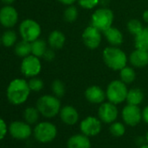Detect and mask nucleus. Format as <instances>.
<instances>
[{
  "label": "nucleus",
  "mask_w": 148,
  "mask_h": 148,
  "mask_svg": "<svg viewBox=\"0 0 148 148\" xmlns=\"http://www.w3.org/2000/svg\"><path fill=\"white\" fill-rule=\"evenodd\" d=\"M31 92L29 84L25 79H17L12 80L7 88L8 100L16 106L25 103Z\"/></svg>",
  "instance_id": "obj_1"
},
{
  "label": "nucleus",
  "mask_w": 148,
  "mask_h": 148,
  "mask_svg": "<svg viewBox=\"0 0 148 148\" xmlns=\"http://www.w3.org/2000/svg\"><path fill=\"white\" fill-rule=\"evenodd\" d=\"M102 58L105 64L113 71H120L126 65L128 61L126 54L119 46L110 45L105 48L102 52Z\"/></svg>",
  "instance_id": "obj_2"
},
{
  "label": "nucleus",
  "mask_w": 148,
  "mask_h": 148,
  "mask_svg": "<svg viewBox=\"0 0 148 148\" xmlns=\"http://www.w3.org/2000/svg\"><path fill=\"white\" fill-rule=\"evenodd\" d=\"M36 107L41 115L45 118L51 119L59 113L61 103L59 99L54 95H44L38 99Z\"/></svg>",
  "instance_id": "obj_3"
},
{
  "label": "nucleus",
  "mask_w": 148,
  "mask_h": 148,
  "mask_svg": "<svg viewBox=\"0 0 148 148\" xmlns=\"http://www.w3.org/2000/svg\"><path fill=\"white\" fill-rule=\"evenodd\" d=\"M114 19V15L112 10L109 8H99L94 11L91 18V25L100 31L101 32H105L107 29L112 26Z\"/></svg>",
  "instance_id": "obj_4"
},
{
  "label": "nucleus",
  "mask_w": 148,
  "mask_h": 148,
  "mask_svg": "<svg viewBox=\"0 0 148 148\" xmlns=\"http://www.w3.org/2000/svg\"><path fill=\"white\" fill-rule=\"evenodd\" d=\"M128 89L126 85L120 79L112 80L106 87V94L109 102L119 105L126 100Z\"/></svg>",
  "instance_id": "obj_5"
},
{
  "label": "nucleus",
  "mask_w": 148,
  "mask_h": 148,
  "mask_svg": "<svg viewBox=\"0 0 148 148\" xmlns=\"http://www.w3.org/2000/svg\"><path fill=\"white\" fill-rule=\"evenodd\" d=\"M57 134L58 129L56 125L48 121L38 123L33 130L34 138L40 143L51 142L53 139H55Z\"/></svg>",
  "instance_id": "obj_6"
},
{
  "label": "nucleus",
  "mask_w": 148,
  "mask_h": 148,
  "mask_svg": "<svg viewBox=\"0 0 148 148\" xmlns=\"http://www.w3.org/2000/svg\"><path fill=\"white\" fill-rule=\"evenodd\" d=\"M19 33L24 40L32 43L39 38L41 34V27L35 20L25 19L19 25Z\"/></svg>",
  "instance_id": "obj_7"
},
{
  "label": "nucleus",
  "mask_w": 148,
  "mask_h": 148,
  "mask_svg": "<svg viewBox=\"0 0 148 148\" xmlns=\"http://www.w3.org/2000/svg\"><path fill=\"white\" fill-rule=\"evenodd\" d=\"M41 62L39 58L34 55H29L24 58L21 64V72L23 75L28 78L38 76L41 71Z\"/></svg>",
  "instance_id": "obj_8"
},
{
  "label": "nucleus",
  "mask_w": 148,
  "mask_h": 148,
  "mask_svg": "<svg viewBox=\"0 0 148 148\" xmlns=\"http://www.w3.org/2000/svg\"><path fill=\"white\" fill-rule=\"evenodd\" d=\"M122 119L124 123L129 126H136L142 119V111L138 106H133L127 104L121 112Z\"/></svg>",
  "instance_id": "obj_9"
},
{
  "label": "nucleus",
  "mask_w": 148,
  "mask_h": 148,
  "mask_svg": "<svg viewBox=\"0 0 148 148\" xmlns=\"http://www.w3.org/2000/svg\"><path fill=\"white\" fill-rule=\"evenodd\" d=\"M98 116L101 122L106 124H112L116 121L119 116V110L117 105L111 102H103L100 104L98 110Z\"/></svg>",
  "instance_id": "obj_10"
},
{
  "label": "nucleus",
  "mask_w": 148,
  "mask_h": 148,
  "mask_svg": "<svg viewBox=\"0 0 148 148\" xmlns=\"http://www.w3.org/2000/svg\"><path fill=\"white\" fill-rule=\"evenodd\" d=\"M82 40L87 48L91 50L97 49L100 45L102 40L101 32L92 25H89L84 30L82 33Z\"/></svg>",
  "instance_id": "obj_11"
},
{
  "label": "nucleus",
  "mask_w": 148,
  "mask_h": 148,
  "mask_svg": "<svg viewBox=\"0 0 148 148\" xmlns=\"http://www.w3.org/2000/svg\"><path fill=\"white\" fill-rule=\"evenodd\" d=\"M79 128L83 134L88 137H94L101 132V120L99 118L88 116L81 121Z\"/></svg>",
  "instance_id": "obj_12"
},
{
  "label": "nucleus",
  "mask_w": 148,
  "mask_h": 148,
  "mask_svg": "<svg viewBox=\"0 0 148 148\" xmlns=\"http://www.w3.org/2000/svg\"><path fill=\"white\" fill-rule=\"evenodd\" d=\"M8 130L12 137L18 140L27 139L32 133L30 124L23 121H13L10 125Z\"/></svg>",
  "instance_id": "obj_13"
},
{
  "label": "nucleus",
  "mask_w": 148,
  "mask_h": 148,
  "mask_svg": "<svg viewBox=\"0 0 148 148\" xmlns=\"http://www.w3.org/2000/svg\"><path fill=\"white\" fill-rule=\"evenodd\" d=\"M18 20V14L16 9L11 5L4 6L0 10V24L5 28L13 27Z\"/></svg>",
  "instance_id": "obj_14"
},
{
  "label": "nucleus",
  "mask_w": 148,
  "mask_h": 148,
  "mask_svg": "<svg viewBox=\"0 0 148 148\" xmlns=\"http://www.w3.org/2000/svg\"><path fill=\"white\" fill-rule=\"evenodd\" d=\"M59 117L61 121L67 125H76L79 119V114L77 109L69 105L61 107L59 112Z\"/></svg>",
  "instance_id": "obj_15"
},
{
  "label": "nucleus",
  "mask_w": 148,
  "mask_h": 148,
  "mask_svg": "<svg viewBox=\"0 0 148 148\" xmlns=\"http://www.w3.org/2000/svg\"><path fill=\"white\" fill-rule=\"evenodd\" d=\"M85 97L86 100L92 104L100 105L105 102L106 99V92L99 86H91L85 92Z\"/></svg>",
  "instance_id": "obj_16"
},
{
  "label": "nucleus",
  "mask_w": 148,
  "mask_h": 148,
  "mask_svg": "<svg viewBox=\"0 0 148 148\" xmlns=\"http://www.w3.org/2000/svg\"><path fill=\"white\" fill-rule=\"evenodd\" d=\"M130 64L136 68H143L148 65V51L136 48L129 56Z\"/></svg>",
  "instance_id": "obj_17"
},
{
  "label": "nucleus",
  "mask_w": 148,
  "mask_h": 148,
  "mask_svg": "<svg viewBox=\"0 0 148 148\" xmlns=\"http://www.w3.org/2000/svg\"><path fill=\"white\" fill-rule=\"evenodd\" d=\"M67 148H91L92 144L88 136L80 133L71 136L66 143Z\"/></svg>",
  "instance_id": "obj_18"
},
{
  "label": "nucleus",
  "mask_w": 148,
  "mask_h": 148,
  "mask_svg": "<svg viewBox=\"0 0 148 148\" xmlns=\"http://www.w3.org/2000/svg\"><path fill=\"white\" fill-rule=\"evenodd\" d=\"M103 33L105 35L106 39L112 46H119L122 45L124 41V37L122 32L116 27L111 26Z\"/></svg>",
  "instance_id": "obj_19"
},
{
  "label": "nucleus",
  "mask_w": 148,
  "mask_h": 148,
  "mask_svg": "<svg viewBox=\"0 0 148 148\" xmlns=\"http://www.w3.org/2000/svg\"><path fill=\"white\" fill-rule=\"evenodd\" d=\"M65 43L64 34L58 30L51 32L48 37V45L53 50H60Z\"/></svg>",
  "instance_id": "obj_20"
},
{
  "label": "nucleus",
  "mask_w": 148,
  "mask_h": 148,
  "mask_svg": "<svg viewBox=\"0 0 148 148\" xmlns=\"http://www.w3.org/2000/svg\"><path fill=\"white\" fill-rule=\"evenodd\" d=\"M145 95L141 89L139 88H132L128 90L126 96V102L129 105L139 106L144 100Z\"/></svg>",
  "instance_id": "obj_21"
},
{
  "label": "nucleus",
  "mask_w": 148,
  "mask_h": 148,
  "mask_svg": "<svg viewBox=\"0 0 148 148\" xmlns=\"http://www.w3.org/2000/svg\"><path fill=\"white\" fill-rule=\"evenodd\" d=\"M119 77L122 82L125 85H129L136 79V72L132 67L125 65L119 71Z\"/></svg>",
  "instance_id": "obj_22"
},
{
  "label": "nucleus",
  "mask_w": 148,
  "mask_h": 148,
  "mask_svg": "<svg viewBox=\"0 0 148 148\" xmlns=\"http://www.w3.org/2000/svg\"><path fill=\"white\" fill-rule=\"evenodd\" d=\"M134 42L136 48L148 51V31L146 28L134 36Z\"/></svg>",
  "instance_id": "obj_23"
},
{
  "label": "nucleus",
  "mask_w": 148,
  "mask_h": 148,
  "mask_svg": "<svg viewBox=\"0 0 148 148\" xmlns=\"http://www.w3.org/2000/svg\"><path fill=\"white\" fill-rule=\"evenodd\" d=\"M15 53L17 56L25 58L32 53V43L26 40H21L15 46Z\"/></svg>",
  "instance_id": "obj_24"
},
{
  "label": "nucleus",
  "mask_w": 148,
  "mask_h": 148,
  "mask_svg": "<svg viewBox=\"0 0 148 148\" xmlns=\"http://www.w3.org/2000/svg\"><path fill=\"white\" fill-rule=\"evenodd\" d=\"M47 50V44L45 40L38 38L32 42V53L38 58H43L45 51Z\"/></svg>",
  "instance_id": "obj_25"
},
{
  "label": "nucleus",
  "mask_w": 148,
  "mask_h": 148,
  "mask_svg": "<svg viewBox=\"0 0 148 148\" xmlns=\"http://www.w3.org/2000/svg\"><path fill=\"white\" fill-rule=\"evenodd\" d=\"M39 114L40 112H38L37 107H27L24 112V119L26 123L33 125L38 120Z\"/></svg>",
  "instance_id": "obj_26"
},
{
  "label": "nucleus",
  "mask_w": 148,
  "mask_h": 148,
  "mask_svg": "<svg viewBox=\"0 0 148 148\" xmlns=\"http://www.w3.org/2000/svg\"><path fill=\"white\" fill-rule=\"evenodd\" d=\"M79 17V11L73 5H68L64 11V19L68 23H73L77 20Z\"/></svg>",
  "instance_id": "obj_27"
},
{
  "label": "nucleus",
  "mask_w": 148,
  "mask_h": 148,
  "mask_svg": "<svg viewBox=\"0 0 148 148\" xmlns=\"http://www.w3.org/2000/svg\"><path fill=\"white\" fill-rule=\"evenodd\" d=\"M17 34L14 31L9 30L4 32L1 38V43L6 46V47H11L16 42H17Z\"/></svg>",
  "instance_id": "obj_28"
},
{
  "label": "nucleus",
  "mask_w": 148,
  "mask_h": 148,
  "mask_svg": "<svg viewBox=\"0 0 148 148\" xmlns=\"http://www.w3.org/2000/svg\"><path fill=\"white\" fill-rule=\"evenodd\" d=\"M127 30L128 32L133 35V36H136L137 34H138L140 32H142L145 28L143 27L141 22L138 20V19H136V18H132V19H130L128 22H127Z\"/></svg>",
  "instance_id": "obj_29"
},
{
  "label": "nucleus",
  "mask_w": 148,
  "mask_h": 148,
  "mask_svg": "<svg viewBox=\"0 0 148 148\" xmlns=\"http://www.w3.org/2000/svg\"><path fill=\"white\" fill-rule=\"evenodd\" d=\"M51 91L54 96L58 97V99L62 98L65 94V86L64 82L59 79H56L51 84Z\"/></svg>",
  "instance_id": "obj_30"
},
{
  "label": "nucleus",
  "mask_w": 148,
  "mask_h": 148,
  "mask_svg": "<svg viewBox=\"0 0 148 148\" xmlns=\"http://www.w3.org/2000/svg\"><path fill=\"white\" fill-rule=\"evenodd\" d=\"M110 133L114 137H122L125 133V126L123 123L114 121L109 127Z\"/></svg>",
  "instance_id": "obj_31"
},
{
  "label": "nucleus",
  "mask_w": 148,
  "mask_h": 148,
  "mask_svg": "<svg viewBox=\"0 0 148 148\" xmlns=\"http://www.w3.org/2000/svg\"><path fill=\"white\" fill-rule=\"evenodd\" d=\"M28 84H29V87H30L31 91H33V92H39L44 87L43 80L40 79L39 78H36V77L32 78L29 80Z\"/></svg>",
  "instance_id": "obj_32"
},
{
  "label": "nucleus",
  "mask_w": 148,
  "mask_h": 148,
  "mask_svg": "<svg viewBox=\"0 0 148 148\" xmlns=\"http://www.w3.org/2000/svg\"><path fill=\"white\" fill-rule=\"evenodd\" d=\"M100 0H78V3L80 7L86 10H92L99 4Z\"/></svg>",
  "instance_id": "obj_33"
},
{
  "label": "nucleus",
  "mask_w": 148,
  "mask_h": 148,
  "mask_svg": "<svg viewBox=\"0 0 148 148\" xmlns=\"http://www.w3.org/2000/svg\"><path fill=\"white\" fill-rule=\"evenodd\" d=\"M8 127L6 123L5 122V120L3 119L0 118V140H2L5 138V137L7 134L8 132Z\"/></svg>",
  "instance_id": "obj_34"
},
{
  "label": "nucleus",
  "mask_w": 148,
  "mask_h": 148,
  "mask_svg": "<svg viewBox=\"0 0 148 148\" xmlns=\"http://www.w3.org/2000/svg\"><path fill=\"white\" fill-rule=\"evenodd\" d=\"M55 56H56V54H55V50H53V49H51V48H49V49L47 48V50L45 51V52L43 58H44L46 61H52V60L55 58Z\"/></svg>",
  "instance_id": "obj_35"
},
{
  "label": "nucleus",
  "mask_w": 148,
  "mask_h": 148,
  "mask_svg": "<svg viewBox=\"0 0 148 148\" xmlns=\"http://www.w3.org/2000/svg\"><path fill=\"white\" fill-rule=\"evenodd\" d=\"M142 119L148 124V106H146L142 111Z\"/></svg>",
  "instance_id": "obj_36"
},
{
  "label": "nucleus",
  "mask_w": 148,
  "mask_h": 148,
  "mask_svg": "<svg viewBox=\"0 0 148 148\" xmlns=\"http://www.w3.org/2000/svg\"><path fill=\"white\" fill-rule=\"evenodd\" d=\"M58 1H59L61 4H63V5L68 6V5H73L74 3H75V2L77 1V0H58Z\"/></svg>",
  "instance_id": "obj_37"
},
{
  "label": "nucleus",
  "mask_w": 148,
  "mask_h": 148,
  "mask_svg": "<svg viewBox=\"0 0 148 148\" xmlns=\"http://www.w3.org/2000/svg\"><path fill=\"white\" fill-rule=\"evenodd\" d=\"M142 18L144 20V22H145L148 25V10H145L143 14H142Z\"/></svg>",
  "instance_id": "obj_38"
},
{
  "label": "nucleus",
  "mask_w": 148,
  "mask_h": 148,
  "mask_svg": "<svg viewBox=\"0 0 148 148\" xmlns=\"http://www.w3.org/2000/svg\"><path fill=\"white\" fill-rule=\"evenodd\" d=\"M1 2L6 5H11L12 4H13L15 2V0H1Z\"/></svg>",
  "instance_id": "obj_39"
},
{
  "label": "nucleus",
  "mask_w": 148,
  "mask_h": 148,
  "mask_svg": "<svg viewBox=\"0 0 148 148\" xmlns=\"http://www.w3.org/2000/svg\"><path fill=\"white\" fill-rule=\"evenodd\" d=\"M139 148H148V144H147V145H141Z\"/></svg>",
  "instance_id": "obj_40"
},
{
  "label": "nucleus",
  "mask_w": 148,
  "mask_h": 148,
  "mask_svg": "<svg viewBox=\"0 0 148 148\" xmlns=\"http://www.w3.org/2000/svg\"><path fill=\"white\" fill-rule=\"evenodd\" d=\"M145 138H146V140H147V142H148V131H147V132H146V135H145Z\"/></svg>",
  "instance_id": "obj_41"
},
{
  "label": "nucleus",
  "mask_w": 148,
  "mask_h": 148,
  "mask_svg": "<svg viewBox=\"0 0 148 148\" xmlns=\"http://www.w3.org/2000/svg\"><path fill=\"white\" fill-rule=\"evenodd\" d=\"M146 30L148 31V25H147V27H146Z\"/></svg>",
  "instance_id": "obj_42"
},
{
  "label": "nucleus",
  "mask_w": 148,
  "mask_h": 148,
  "mask_svg": "<svg viewBox=\"0 0 148 148\" xmlns=\"http://www.w3.org/2000/svg\"><path fill=\"white\" fill-rule=\"evenodd\" d=\"M0 44H1V38H0Z\"/></svg>",
  "instance_id": "obj_43"
}]
</instances>
